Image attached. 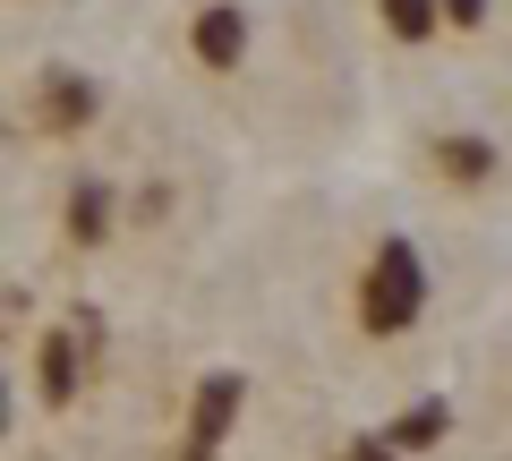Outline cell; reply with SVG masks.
I'll return each mask as SVG.
<instances>
[{"label": "cell", "instance_id": "cell-8", "mask_svg": "<svg viewBox=\"0 0 512 461\" xmlns=\"http://www.w3.org/2000/svg\"><path fill=\"white\" fill-rule=\"evenodd\" d=\"M69 393H77V342L52 333V342H43V402H69Z\"/></svg>", "mask_w": 512, "mask_h": 461}, {"label": "cell", "instance_id": "cell-5", "mask_svg": "<svg viewBox=\"0 0 512 461\" xmlns=\"http://www.w3.org/2000/svg\"><path fill=\"white\" fill-rule=\"evenodd\" d=\"M444 436H453V410H444V402H410L402 419L384 427V444H393V453H427V444H444Z\"/></svg>", "mask_w": 512, "mask_h": 461}, {"label": "cell", "instance_id": "cell-6", "mask_svg": "<svg viewBox=\"0 0 512 461\" xmlns=\"http://www.w3.org/2000/svg\"><path fill=\"white\" fill-rule=\"evenodd\" d=\"M69 240H111V188L103 180H77V197H69Z\"/></svg>", "mask_w": 512, "mask_h": 461}, {"label": "cell", "instance_id": "cell-2", "mask_svg": "<svg viewBox=\"0 0 512 461\" xmlns=\"http://www.w3.org/2000/svg\"><path fill=\"white\" fill-rule=\"evenodd\" d=\"M239 402H248V385H239V376L231 368H222V376H205V385H197V410H188V453H214V444H222V427H231L239 419Z\"/></svg>", "mask_w": 512, "mask_h": 461}, {"label": "cell", "instance_id": "cell-12", "mask_svg": "<svg viewBox=\"0 0 512 461\" xmlns=\"http://www.w3.org/2000/svg\"><path fill=\"white\" fill-rule=\"evenodd\" d=\"M0 427H9V385H0Z\"/></svg>", "mask_w": 512, "mask_h": 461}, {"label": "cell", "instance_id": "cell-10", "mask_svg": "<svg viewBox=\"0 0 512 461\" xmlns=\"http://www.w3.org/2000/svg\"><path fill=\"white\" fill-rule=\"evenodd\" d=\"M436 18H453V26H461V35H470V26H478V18H487V0H436Z\"/></svg>", "mask_w": 512, "mask_h": 461}, {"label": "cell", "instance_id": "cell-1", "mask_svg": "<svg viewBox=\"0 0 512 461\" xmlns=\"http://www.w3.org/2000/svg\"><path fill=\"white\" fill-rule=\"evenodd\" d=\"M419 308H427L419 248H410V240H384L376 265H367V282H359V325L367 333H410V325H419Z\"/></svg>", "mask_w": 512, "mask_h": 461}, {"label": "cell", "instance_id": "cell-3", "mask_svg": "<svg viewBox=\"0 0 512 461\" xmlns=\"http://www.w3.org/2000/svg\"><path fill=\"white\" fill-rule=\"evenodd\" d=\"M94 111H103V94H94V86H86V77H77V69H60V77H43V103H35V120H43V129H52V137H69V129H86Z\"/></svg>", "mask_w": 512, "mask_h": 461}, {"label": "cell", "instance_id": "cell-7", "mask_svg": "<svg viewBox=\"0 0 512 461\" xmlns=\"http://www.w3.org/2000/svg\"><path fill=\"white\" fill-rule=\"evenodd\" d=\"M436 171H453V180H487V171H495V146H487V137H444V146H436Z\"/></svg>", "mask_w": 512, "mask_h": 461}, {"label": "cell", "instance_id": "cell-11", "mask_svg": "<svg viewBox=\"0 0 512 461\" xmlns=\"http://www.w3.org/2000/svg\"><path fill=\"white\" fill-rule=\"evenodd\" d=\"M350 461H402V453H393V444H359Z\"/></svg>", "mask_w": 512, "mask_h": 461}, {"label": "cell", "instance_id": "cell-9", "mask_svg": "<svg viewBox=\"0 0 512 461\" xmlns=\"http://www.w3.org/2000/svg\"><path fill=\"white\" fill-rule=\"evenodd\" d=\"M376 9H384V26H393V35H402V43H427V35H436V0H376Z\"/></svg>", "mask_w": 512, "mask_h": 461}, {"label": "cell", "instance_id": "cell-4", "mask_svg": "<svg viewBox=\"0 0 512 461\" xmlns=\"http://www.w3.org/2000/svg\"><path fill=\"white\" fill-rule=\"evenodd\" d=\"M239 52H248V9L214 0V9L197 18V60L205 69H239Z\"/></svg>", "mask_w": 512, "mask_h": 461}]
</instances>
